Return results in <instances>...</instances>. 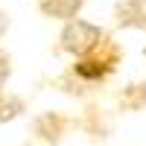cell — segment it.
<instances>
[{
	"label": "cell",
	"instance_id": "3",
	"mask_svg": "<svg viewBox=\"0 0 146 146\" xmlns=\"http://www.w3.org/2000/svg\"><path fill=\"white\" fill-rule=\"evenodd\" d=\"M114 27L123 29H146V0H117L111 9Z\"/></svg>",
	"mask_w": 146,
	"mask_h": 146
},
{
	"label": "cell",
	"instance_id": "1",
	"mask_svg": "<svg viewBox=\"0 0 146 146\" xmlns=\"http://www.w3.org/2000/svg\"><path fill=\"white\" fill-rule=\"evenodd\" d=\"M120 58H123V47H120L111 35H102L100 44H94L88 53L76 56V64H73V76H79L85 82H102L117 70Z\"/></svg>",
	"mask_w": 146,
	"mask_h": 146
},
{
	"label": "cell",
	"instance_id": "7",
	"mask_svg": "<svg viewBox=\"0 0 146 146\" xmlns=\"http://www.w3.org/2000/svg\"><path fill=\"white\" fill-rule=\"evenodd\" d=\"M9 32V12L6 9H0V38Z\"/></svg>",
	"mask_w": 146,
	"mask_h": 146
},
{
	"label": "cell",
	"instance_id": "4",
	"mask_svg": "<svg viewBox=\"0 0 146 146\" xmlns=\"http://www.w3.org/2000/svg\"><path fill=\"white\" fill-rule=\"evenodd\" d=\"M88 0H35V9L41 12L44 18L50 21H70V18H79V12L85 9Z\"/></svg>",
	"mask_w": 146,
	"mask_h": 146
},
{
	"label": "cell",
	"instance_id": "2",
	"mask_svg": "<svg viewBox=\"0 0 146 146\" xmlns=\"http://www.w3.org/2000/svg\"><path fill=\"white\" fill-rule=\"evenodd\" d=\"M102 35H105L102 27H96V23H91V21H82V18H70V21H64L58 41H62L64 53L82 56V53H88L94 44H100Z\"/></svg>",
	"mask_w": 146,
	"mask_h": 146
},
{
	"label": "cell",
	"instance_id": "6",
	"mask_svg": "<svg viewBox=\"0 0 146 146\" xmlns=\"http://www.w3.org/2000/svg\"><path fill=\"white\" fill-rule=\"evenodd\" d=\"M9 76H12V56L0 50V91H3V85H6Z\"/></svg>",
	"mask_w": 146,
	"mask_h": 146
},
{
	"label": "cell",
	"instance_id": "5",
	"mask_svg": "<svg viewBox=\"0 0 146 146\" xmlns=\"http://www.w3.org/2000/svg\"><path fill=\"white\" fill-rule=\"evenodd\" d=\"M21 111V100H15V96H3V91H0V120H12Z\"/></svg>",
	"mask_w": 146,
	"mask_h": 146
}]
</instances>
